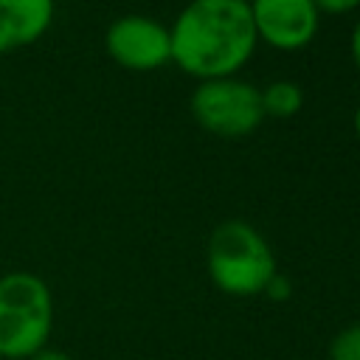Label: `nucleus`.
I'll use <instances>...</instances> for the list:
<instances>
[{"mask_svg":"<svg viewBox=\"0 0 360 360\" xmlns=\"http://www.w3.org/2000/svg\"><path fill=\"white\" fill-rule=\"evenodd\" d=\"M104 51L124 70H158L172 62L169 25L149 14H121L104 31Z\"/></svg>","mask_w":360,"mask_h":360,"instance_id":"5","label":"nucleus"},{"mask_svg":"<svg viewBox=\"0 0 360 360\" xmlns=\"http://www.w3.org/2000/svg\"><path fill=\"white\" fill-rule=\"evenodd\" d=\"M56 304L48 281L31 270L0 276V360H31L51 346Z\"/></svg>","mask_w":360,"mask_h":360,"instance_id":"3","label":"nucleus"},{"mask_svg":"<svg viewBox=\"0 0 360 360\" xmlns=\"http://www.w3.org/2000/svg\"><path fill=\"white\" fill-rule=\"evenodd\" d=\"M349 53H352V62L360 73V17H357V22L352 25V34H349Z\"/></svg>","mask_w":360,"mask_h":360,"instance_id":"12","label":"nucleus"},{"mask_svg":"<svg viewBox=\"0 0 360 360\" xmlns=\"http://www.w3.org/2000/svg\"><path fill=\"white\" fill-rule=\"evenodd\" d=\"M318 14H349L360 8V0H312Z\"/></svg>","mask_w":360,"mask_h":360,"instance_id":"11","label":"nucleus"},{"mask_svg":"<svg viewBox=\"0 0 360 360\" xmlns=\"http://www.w3.org/2000/svg\"><path fill=\"white\" fill-rule=\"evenodd\" d=\"M256 39L276 51H304L321 28L312 0H248Z\"/></svg>","mask_w":360,"mask_h":360,"instance_id":"6","label":"nucleus"},{"mask_svg":"<svg viewBox=\"0 0 360 360\" xmlns=\"http://www.w3.org/2000/svg\"><path fill=\"white\" fill-rule=\"evenodd\" d=\"M31 360H76L73 354H68L65 349H56V346H45L42 352H37Z\"/></svg>","mask_w":360,"mask_h":360,"instance_id":"13","label":"nucleus"},{"mask_svg":"<svg viewBox=\"0 0 360 360\" xmlns=\"http://www.w3.org/2000/svg\"><path fill=\"white\" fill-rule=\"evenodd\" d=\"M169 37L172 62L197 82L236 76L259 45L248 0H188Z\"/></svg>","mask_w":360,"mask_h":360,"instance_id":"1","label":"nucleus"},{"mask_svg":"<svg viewBox=\"0 0 360 360\" xmlns=\"http://www.w3.org/2000/svg\"><path fill=\"white\" fill-rule=\"evenodd\" d=\"M262 93V110L264 118H292L301 112L304 107V87L292 79H273L264 87H259Z\"/></svg>","mask_w":360,"mask_h":360,"instance_id":"8","label":"nucleus"},{"mask_svg":"<svg viewBox=\"0 0 360 360\" xmlns=\"http://www.w3.org/2000/svg\"><path fill=\"white\" fill-rule=\"evenodd\" d=\"M352 127H354V135H357V141H360V101H357V107H354V115H352Z\"/></svg>","mask_w":360,"mask_h":360,"instance_id":"14","label":"nucleus"},{"mask_svg":"<svg viewBox=\"0 0 360 360\" xmlns=\"http://www.w3.org/2000/svg\"><path fill=\"white\" fill-rule=\"evenodd\" d=\"M205 270L214 287L233 298L262 295L278 273L270 242L245 219L219 222L205 245Z\"/></svg>","mask_w":360,"mask_h":360,"instance_id":"2","label":"nucleus"},{"mask_svg":"<svg viewBox=\"0 0 360 360\" xmlns=\"http://www.w3.org/2000/svg\"><path fill=\"white\" fill-rule=\"evenodd\" d=\"M188 110L205 132L228 141L256 132L264 121L259 87L239 76L197 82L188 98Z\"/></svg>","mask_w":360,"mask_h":360,"instance_id":"4","label":"nucleus"},{"mask_svg":"<svg viewBox=\"0 0 360 360\" xmlns=\"http://www.w3.org/2000/svg\"><path fill=\"white\" fill-rule=\"evenodd\" d=\"M53 17L56 0H0V56L42 39Z\"/></svg>","mask_w":360,"mask_h":360,"instance_id":"7","label":"nucleus"},{"mask_svg":"<svg viewBox=\"0 0 360 360\" xmlns=\"http://www.w3.org/2000/svg\"><path fill=\"white\" fill-rule=\"evenodd\" d=\"M326 357H329V360H360V321L346 323V326L329 340Z\"/></svg>","mask_w":360,"mask_h":360,"instance_id":"9","label":"nucleus"},{"mask_svg":"<svg viewBox=\"0 0 360 360\" xmlns=\"http://www.w3.org/2000/svg\"><path fill=\"white\" fill-rule=\"evenodd\" d=\"M262 295H267L270 301H276V304H281V301H287L290 295H292V281L278 270L270 281H267V287H264V292Z\"/></svg>","mask_w":360,"mask_h":360,"instance_id":"10","label":"nucleus"}]
</instances>
